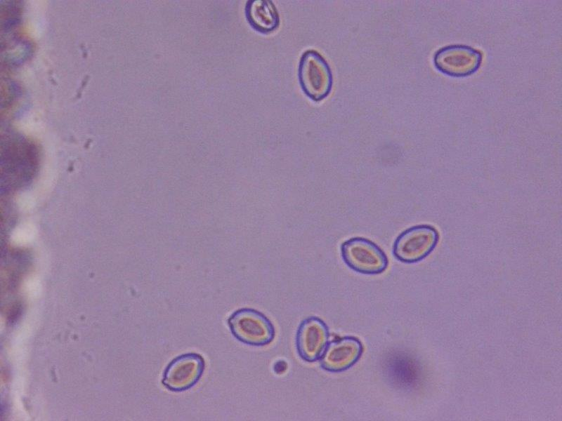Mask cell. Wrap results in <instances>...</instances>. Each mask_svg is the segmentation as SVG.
Returning <instances> with one entry per match:
<instances>
[{
	"instance_id": "cell-1",
	"label": "cell",
	"mask_w": 562,
	"mask_h": 421,
	"mask_svg": "<svg viewBox=\"0 0 562 421\" xmlns=\"http://www.w3.org/2000/svg\"><path fill=\"white\" fill-rule=\"evenodd\" d=\"M232 335L250 346L263 347L273 342L275 330L271 321L262 312L243 307L233 312L227 320Z\"/></svg>"
},
{
	"instance_id": "cell-2",
	"label": "cell",
	"mask_w": 562,
	"mask_h": 421,
	"mask_svg": "<svg viewBox=\"0 0 562 421\" xmlns=\"http://www.w3.org/2000/svg\"><path fill=\"white\" fill-rule=\"evenodd\" d=\"M439 241L437 229L427 224L412 226L403 231L393 242L394 258L404 263L422 261L436 248Z\"/></svg>"
},
{
	"instance_id": "cell-3",
	"label": "cell",
	"mask_w": 562,
	"mask_h": 421,
	"mask_svg": "<svg viewBox=\"0 0 562 421\" xmlns=\"http://www.w3.org/2000/svg\"><path fill=\"white\" fill-rule=\"evenodd\" d=\"M344 262L352 270L363 274H379L388 267L384 251L372 241L361 236L350 238L340 246Z\"/></svg>"
},
{
	"instance_id": "cell-4",
	"label": "cell",
	"mask_w": 562,
	"mask_h": 421,
	"mask_svg": "<svg viewBox=\"0 0 562 421\" xmlns=\"http://www.w3.org/2000/svg\"><path fill=\"white\" fill-rule=\"evenodd\" d=\"M298 76L303 93L311 100L318 102L330 93L333 83L332 71L316 51L308 50L302 54Z\"/></svg>"
},
{
	"instance_id": "cell-5",
	"label": "cell",
	"mask_w": 562,
	"mask_h": 421,
	"mask_svg": "<svg viewBox=\"0 0 562 421\" xmlns=\"http://www.w3.org/2000/svg\"><path fill=\"white\" fill-rule=\"evenodd\" d=\"M205 369L203 356L188 352L174 358L166 366L162 385L169 391L181 392L193 387L201 379Z\"/></svg>"
},
{
	"instance_id": "cell-6",
	"label": "cell",
	"mask_w": 562,
	"mask_h": 421,
	"mask_svg": "<svg viewBox=\"0 0 562 421\" xmlns=\"http://www.w3.org/2000/svg\"><path fill=\"white\" fill-rule=\"evenodd\" d=\"M481 53L464 45H450L440 48L433 63L440 72L454 77H464L476 72L482 62Z\"/></svg>"
},
{
	"instance_id": "cell-7",
	"label": "cell",
	"mask_w": 562,
	"mask_h": 421,
	"mask_svg": "<svg viewBox=\"0 0 562 421\" xmlns=\"http://www.w3.org/2000/svg\"><path fill=\"white\" fill-rule=\"evenodd\" d=\"M329 338L328 327L321 319L310 316L303 319L296 334L299 356L307 362L318 361L328 343Z\"/></svg>"
},
{
	"instance_id": "cell-8",
	"label": "cell",
	"mask_w": 562,
	"mask_h": 421,
	"mask_svg": "<svg viewBox=\"0 0 562 421\" xmlns=\"http://www.w3.org/2000/svg\"><path fill=\"white\" fill-rule=\"evenodd\" d=\"M363 345L353 336H344L327 345L321 356L320 364L322 369L339 373L353 366L360 358Z\"/></svg>"
},
{
	"instance_id": "cell-9",
	"label": "cell",
	"mask_w": 562,
	"mask_h": 421,
	"mask_svg": "<svg viewBox=\"0 0 562 421\" xmlns=\"http://www.w3.org/2000/svg\"><path fill=\"white\" fill-rule=\"evenodd\" d=\"M244 13L249 25L259 33H270L279 26V15L271 1H248L245 5Z\"/></svg>"
}]
</instances>
